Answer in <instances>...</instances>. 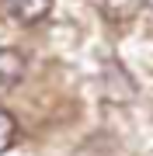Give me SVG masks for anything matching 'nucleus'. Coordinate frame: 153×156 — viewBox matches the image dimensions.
Instances as JSON below:
<instances>
[{
  "mask_svg": "<svg viewBox=\"0 0 153 156\" xmlns=\"http://www.w3.org/2000/svg\"><path fill=\"white\" fill-rule=\"evenodd\" d=\"M7 11H11L21 24H35L46 21L52 11V0H7Z\"/></svg>",
  "mask_w": 153,
  "mask_h": 156,
  "instance_id": "3",
  "label": "nucleus"
},
{
  "mask_svg": "<svg viewBox=\"0 0 153 156\" xmlns=\"http://www.w3.org/2000/svg\"><path fill=\"white\" fill-rule=\"evenodd\" d=\"M91 4H94V11L101 14L108 24H129L132 17L146 7V0H91Z\"/></svg>",
  "mask_w": 153,
  "mask_h": 156,
  "instance_id": "1",
  "label": "nucleus"
},
{
  "mask_svg": "<svg viewBox=\"0 0 153 156\" xmlns=\"http://www.w3.org/2000/svg\"><path fill=\"white\" fill-rule=\"evenodd\" d=\"M14 142H17V122L11 118V111H4V108H0V156L11 149Z\"/></svg>",
  "mask_w": 153,
  "mask_h": 156,
  "instance_id": "4",
  "label": "nucleus"
},
{
  "mask_svg": "<svg viewBox=\"0 0 153 156\" xmlns=\"http://www.w3.org/2000/svg\"><path fill=\"white\" fill-rule=\"evenodd\" d=\"M24 69H28L24 56L11 45H4L0 49V87H17L24 80Z\"/></svg>",
  "mask_w": 153,
  "mask_h": 156,
  "instance_id": "2",
  "label": "nucleus"
},
{
  "mask_svg": "<svg viewBox=\"0 0 153 156\" xmlns=\"http://www.w3.org/2000/svg\"><path fill=\"white\" fill-rule=\"evenodd\" d=\"M146 7H150V11H153V0H146Z\"/></svg>",
  "mask_w": 153,
  "mask_h": 156,
  "instance_id": "5",
  "label": "nucleus"
}]
</instances>
